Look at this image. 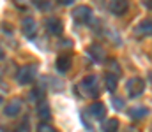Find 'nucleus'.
Masks as SVG:
<instances>
[{
	"label": "nucleus",
	"mask_w": 152,
	"mask_h": 132,
	"mask_svg": "<svg viewBox=\"0 0 152 132\" xmlns=\"http://www.w3.org/2000/svg\"><path fill=\"white\" fill-rule=\"evenodd\" d=\"M69 67H71V60H69V56H58L57 58V71L58 72H67L69 71Z\"/></svg>",
	"instance_id": "4468645a"
},
{
	"label": "nucleus",
	"mask_w": 152,
	"mask_h": 132,
	"mask_svg": "<svg viewBox=\"0 0 152 132\" xmlns=\"http://www.w3.org/2000/svg\"><path fill=\"white\" fill-rule=\"evenodd\" d=\"M108 67H110V69H115V71L118 72V76H120V67H118V63H117L115 60H110V62H108Z\"/></svg>",
	"instance_id": "6ab92c4d"
},
{
	"label": "nucleus",
	"mask_w": 152,
	"mask_h": 132,
	"mask_svg": "<svg viewBox=\"0 0 152 132\" xmlns=\"http://www.w3.org/2000/svg\"><path fill=\"white\" fill-rule=\"evenodd\" d=\"M113 107H115V109H122V107H124L122 99H118V97H117V99H113Z\"/></svg>",
	"instance_id": "aec40b11"
},
{
	"label": "nucleus",
	"mask_w": 152,
	"mask_h": 132,
	"mask_svg": "<svg viewBox=\"0 0 152 132\" xmlns=\"http://www.w3.org/2000/svg\"><path fill=\"white\" fill-rule=\"evenodd\" d=\"M88 56H90L94 62L101 63L103 58H104V51H103V48H101L99 44H92V46L88 48Z\"/></svg>",
	"instance_id": "9b49d317"
},
{
	"label": "nucleus",
	"mask_w": 152,
	"mask_h": 132,
	"mask_svg": "<svg viewBox=\"0 0 152 132\" xmlns=\"http://www.w3.org/2000/svg\"><path fill=\"white\" fill-rule=\"evenodd\" d=\"M138 37H152V19H143L136 28H134Z\"/></svg>",
	"instance_id": "6e6552de"
},
{
	"label": "nucleus",
	"mask_w": 152,
	"mask_h": 132,
	"mask_svg": "<svg viewBox=\"0 0 152 132\" xmlns=\"http://www.w3.org/2000/svg\"><path fill=\"white\" fill-rule=\"evenodd\" d=\"M104 85H106V90H108V92H115V90H117V85H118V74L108 72V74L104 76Z\"/></svg>",
	"instance_id": "ddd939ff"
},
{
	"label": "nucleus",
	"mask_w": 152,
	"mask_h": 132,
	"mask_svg": "<svg viewBox=\"0 0 152 132\" xmlns=\"http://www.w3.org/2000/svg\"><path fill=\"white\" fill-rule=\"evenodd\" d=\"M73 19L76 23H90L92 21V9L88 5H78L73 9Z\"/></svg>",
	"instance_id": "20e7f679"
},
{
	"label": "nucleus",
	"mask_w": 152,
	"mask_h": 132,
	"mask_svg": "<svg viewBox=\"0 0 152 132\" xmlns=\"http://www.w3.org/2000/svg\"><path fill=\"white\" fill-rule=\"evenodd\" d=\"M37 131H41V132H53L55 129L50 125V123H44V122H41L37 125Z\"/></svg>",
	"instance_id": "a211bd4d"
},
{
	"label": "nucleus",
	"mask_w": 152,
	"mask_h": 132,
	"mask_svg": "<svg viewBox=\"0 0 152 132\" xmlns=\"http://www.w3.org/2000/svg\"><path fill=\"white\" fill-rule=\"evenodd\" d=\"M46 28L51 35H60L62 32V23L58 21V18H48L46 19Z\"/></svg>",
	"instance_id": "9d476101"
},
{
	"label": "nucleus",
	"mask_w": 152,
	"mask_h": 132,
	"mask_svg": "<svg viewBox=\"0 0 152 132\" xmlns=\"http://www.w3.org/2000/svg\"><path fill=\"white\" fill-rule=\"evenodd\" d=\"M149 115V109L147 107H131L129 109V116L133 118V120H142V118H145Z\"/></svg>",
	"instance_id": "2eb2a0df"
},
{
	"label": "nucleus",
	"mask_w": 152,
	"mask_h": 132,
	"mask_svg": "<svg viewBox=\"0 0 152 132\" xmlns=\"http://www.w3.org/2000/svg\"><path fill=\"white\" fill-rule=\"evenodd\" d=\"M36 74H37V67H36V65H23V67L16 72V79H18V83H21V85H28V83L34 81Z\"/></svg>",
	"instance_id": "f257e3e1"
},
{
	"label": "nucleus",
	"mask_w": 152,
	"mask_h": 132,
	"mask_svg": "<svg viewBox=\"0 0 152 132\" xmlns=\"http://www.w3.org/2000/svg\"><path fill=\"white\" fill-rule=\"evenodd\" d=\"M108 9H110V12L115 14V16H122L129 9V0H110Z\"/></svg>",
	"instance_id": "39448f33"
},
{
	"label": "nucleus",
	"mask_w": 152,
	"mask_h": 132,
	"mask_svg": "<svg viewBox=\"0 0 152 132\" xmlns=\"http://www.w3.org/2000/svg\"><path fill=\"white\" fill-rule=\"evenodd\" d=\"M21 30H23V34H25L28 39H34L36 34H37V25H36V21H34L32 18H25L23 23H21Z\"/></svg>",
	"instance_id": "423d86ee"
},
{
	"label": "nucleus",
	"mask_w": 152,
	"mask_h": 132,
	"mask_svg": "<svg viewBox=\"0 0 152 132\" xmlns=\"http://www.w3.org/2000/svg\"><path fill=\"white\" fill-rule=\"evenodd\" d=\"M0 104H2V97H0Z\"/></svg>",
	"instance_id": "5701e85b"
},
{
	"label": "nucleus",
	"mask_w": 152,
	"mask_h": 132,
	"mask_svg": "<svg viewBox=\"0 0 152 132\" xmlns=\"http://www.w3.org/2000/svg\"><path fill=\"white\" fill-rule=\"evenodd\" d=\"M37 115L41 116V120H50V106L44 99L37 100Z\"/></svg>",
	"instance_id": "f8f14e48"
},
{
	"label": "nucleus",
	"mask_w": 152,
	"mask_h": 132,
	"mask_svg": "<svg viewBox=\"0 0 152 132\" xmlns=\"http://www.w3.org/2000/svg\"><path fill=\"white\" fill-rule=\"evenodd\" d=\"M2 58H4V51L0 49V60H2Z\"/></svg>",
	"instance_id": "4be33fe9"
},
{
	"label": "nucleus",
	"mask_w": 152,
	"mask_h": 132,
	"mask_svg": "<svg viewBox=\"0 0 152 132\" xmlns=\"http://www.w3.org/2000/svg\"><path fill=\"white\" fill-rule=\"evenodd\" d=\"M20 111H21V100H18V99L11 100V102L4 107V115H5V116H9V118L18 116V115H20Z\"/></svg>",
	"instance_id": "0eeeda50"
},
{
	"label": "nucleus",
	"mask_w": 152,
	"mask_h": 132,
	"mask_svg": "<svg viewBox=\"0 0 152 132\" xmlns=\"http://www.w3.org/2000/svg\"><path fill=\"white\" fill-rule=\"evenodd\" d=\"M126 90H127V95H129L131 99L140 97V95L143 93V90H145V83H143V79H140V78H131V79L126 83Z\"/></svg>",
	"instance_id": "7ed1b4c3"
},
{
	"label": "nucleus",
	"mask_w": 152,
	"mask_h": 132,
	"mask_svg": "<svg viewBox=\"0 0 152 132\" xmlns=\"http://www.w3.org/2000/svg\"><path fill=\"white\" fill-rule=\"evenodd\" d=\"M81 90H83V93L87 95V97H97L99 95V85H97V78L96 76H87V78H83V81H81Z\"/></svg>",
	"instance_id": "f03ea898"
},
{
	"label": "nucleus",
	"mask_w": 152,
	"mask_h": 132,
	"mask_svg": "<svg viewBox=\"0 0 152 132\" xmlns=\"http://www.w3.org/2000/svg\"><path fill=\"white\" fill-rule=\"evenodd\" d=\"M118 129V120L117 118H110L106 123H104V131L106 132H113V131H117Z\"/></svg>",
	"instance_id": "dca6fc26"
},
{
	"label": "nucleus",
	"mask_w": 152,
	"mask_h": 132,
	"mask_svg": "<svg viewBox=\"0 0 152 132\" xmlns=\"http://www.w3.org/2000/svg\"><path fill=\"white\" fill-rule=\"evenodd\" d=\"M88 113H90L92 118H96V120H103V118L106 116V107H104L103 102H94V104L88 107Z\"/></svg>",
	"instance_id": "1a4fd4ad"
},
{
	"label": "nucleus",
	"mask_w": 152,
	"mask_h": 132,
	"mask_svg": "<svg viewBox=\"0 0 152 132\" xmlns=\"http://www.w3.org/2000/svg\"><path fill=\"white\" fill-rule=\"evenodd\" d=\"M58 4H62V5H73L75 0H58Z\"/></svg>",
	"instance_id": "412c9836"
},
{
	"label": "nucleus",
	"mask_w": 152,
	"mask_h": 132,
	"mask_svg": "<svg viewBox=\"0 0 152 132\" xmlns=\"http://www.w3.org/2000/svg\"><path fill=\"white\" fill-rule=\"evenodd\" d=\"M32 4H34L37 9H41V11H50V9H51V5H50L48 0H32Z\"/></svg>",
	"instance_id": "f3484780"
}]
</instances>
